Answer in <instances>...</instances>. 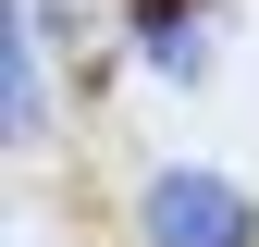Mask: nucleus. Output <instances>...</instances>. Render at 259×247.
Masks as SVG:
<instances>
[{"label": "nucleus", "instance_id": "f257e3e1", "mask_svg": "<svg viewBox=\"0 0 259 247\" xmlns=\"http://www.w3.org/2000/svg\"><path fill=\"white\" fill-rule=\"evenodd\" d=\"M136 223H148V247H259V210L222 173H160Z\"/></svg>", "mask_w": 259, "mask_h": 247}, {"label": "nucleus", "instance_id": "f03ea898", "mask_svg": "<svg viewBox=\"0 0 259 247\" xmlns=\"http://www.w3.org/2000/svg\"><path fill=\"white\" fill-rule=\"evenodd\" d=\"M136 50L160 62V74H198L210 37H198V0H136Z\"/></svg>", "mask_w": 259, "mask_h": 247}]
</instances>
